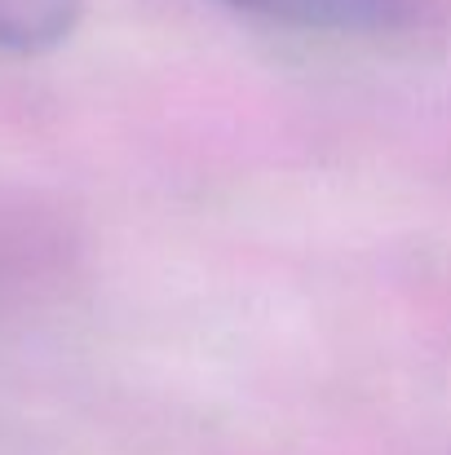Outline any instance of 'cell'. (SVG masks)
Instances as JSON below:
<instances>
[{"label": "cell", "mask_w": 451, "mask_h": 455, "mask_svg": "<svg viewBox=\"0 0 451 455\" xmlns=\"http://www.w3.org/2000/svg\"><path fill=\"white\" fill-rule=\"evenodd\" d=\"M244 13L332 36H381L412 18L416 0H226Z\"/></svg>", "instance_id": "cell-1"}, {"label": "cell", "mask_w": 451, "mask_h": 455, "mask_svg": "<svg viewBox=\"0 0 451 455\" xmlns=\"http://www.w3.org/2000/svg\"><path fill=\"white\" fill-rule=\"evenodd\" d=\"M80 0H0V53H44L71 36Z\"/></svg>", "instance_id": "cell-2"}]
</instances>
